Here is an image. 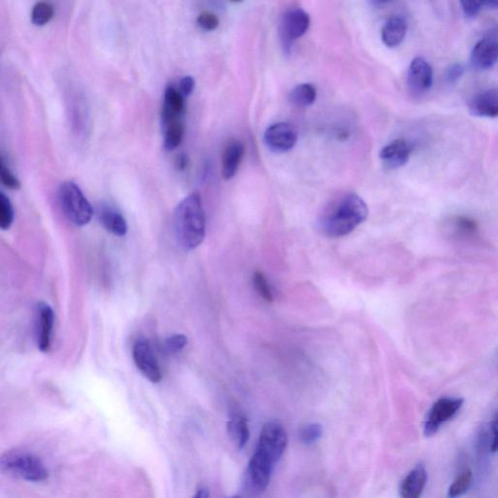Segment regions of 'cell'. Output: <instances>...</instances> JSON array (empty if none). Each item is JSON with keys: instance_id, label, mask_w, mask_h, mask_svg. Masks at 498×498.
<instances>
[{"instance_id": "20", "label": "cell", "mask_w": 498, "mask_h": 498, "mask_svg": "<svg viewBox=\"0 0 498 498\" xmlns=\"http://www.w3.org/2000/svg\"><path fill=\"white\" fill-rule=\"evenodd\" d=\"M99 219L104 228L109 233L118 237H123L127 234L126 220L122 214L115 209L108 208V206H102L99 211Z\"/></svg>"}, {"instance_id": "37", "label": "cell", "mask_w": 498, "mask_h": 498, "mask_svg": "<svg viewBox=\"0 0 498 498\" xmlns=\"http://www.w3.org/2000/svg\"><path fill=\"white\" fill-rule=\"evenodd\" d=\"M189 166V157L186 154H180L178 156L175 160V167L180 172H183Z\"/></svg>"}, {"instance_id": "1", "label": "cell", "mask_w": 498, "mask_h": 498, "mask_svg": "<svg viewBox=\"0 0 498 498\" xmlns=\"http://www.w3.org/2000/svg\"><path fill=\"white\" fill-rule=\"evenodd\" d=\"M368 213L367 204L359 196L347 194L327 206L319 226L326 236H347L366 220Z\"/></svg>"}, {"instance_id": "16", "label": "cell", "mask_w": 498, "mask_h": 498, "mask_svg": "<svg viewBox=\"0 0 498 498\" xmlns=\"http://www.w3.org/2000/svg\"><path fill=\"white\" fill-rule=\"evenodd\" d=\"M428 482V472L423 464H418L403 480L400 494L403 498H418L423 494Z\"/></svg>"}, {"instance_id": "12", "label": "cell", "mask_w": 498, "mask_h": 498, "mask_svg": "<svg viewBox=\"0 0 498 498\" xmlns=\"http://www.w3.org/2000/svg\"><path fill=\"white\" fill-rule=\"evenodd\" d=\"M498 44L497 35H487L475 45L471 54V63L476 70H487L497 63Z\"/></svg>"}, {"instance_id": "27", "label": "cell", "mask_w": 498, "mask_h": 498, "mask_svg": "<svg viewBox=\"0 0 498 498\" xmlns=\"http://www.w3.org/2000/svg\"><path fill=\"white\" fill-rule=\"evenodd\" d=\"M323 428L319 423H308L299 431V438L306 445L316 443L323 437Z\"/></svg>"}, {"instance_id": "14", "label": "cell", "mask_w": 498, "mask_h": 498, "mask_svg": "<svg viewBox=\"0 0 498 498\" xmlns=\"http://www.w3.org/2000/svg\"><path fill=\"white\" fill-rule=\"evenodd\" d=\"M412 148L404 139L393 140L380 150V158L387 167L398 168L409 162Z\"/></svg>"}, {"instance_id": "38", "label": "cell", "mask_w": 498, "mask_h": 498, "mask_svg": "<svg viewBox=\"0 0 498 498\" xmlns=\"http://www.w3.org/2000/svg\"><path fill=\"white\" fill-rule=\"evenodd\" d=\"M209 497L208 490L206 487H200L197 490L196 498H206Z\"/></svg>"}, {"instance_id": "35", "label": "cell", "mask_w": 498, "mask_h": 498, "mask_svg": "<svg viewBox=\"0 0 498 498\" xmlns=\"http://www.w3.org/2000/svg\"><path fill=\"white\" fill-rule=\"evenodd\" d=\"M456 227L461 229V232L463 233H471L476 230V223L471 219L467 218V217H458L456 218Z\"/></svg>"}, {"instance_id": "18", "label": "cell", "mask_w": 498, "mask_h": 498, "mask_svg": "<svg viewBox=\"0 0 498 498\" xmlns=\"http://www.w3.org/2000/svg\"><path fill=\"white\" fill-rule=\"evenodd\" d=\"M244 145L237 140L230 142L225 148L223 158H222V176L224 180H232L236 175L244 157Z\"/></svg>"}, {"instance_id": "34", "label": "cell", "mask_w": 498, "mask_h": 498, "mask_svg": "<svg viewBox=\"0 0 498 498\" xmlns=\"http://www.w3.org/2000/svg\"><path fill=\"white\" fill-rule=\"evenodd\" d=\"M194 88H195V80L191 76H186L181 79L180 83V92L182 94L184 98L190 96L193 93Z\"/></svg>"}, {"instance_id": "22", "label": "cell", "mask_w": 498, "mask_h": 498, "mask_svg": "<svg viewBox=\"0 0 498 498\" xmlns=\"http://www.w3.org/2000/svg\"><path fill=\"white\" fill-rule=\"evenodd\" d=\"M318 92L311 84H301L291 91L290 101L299 107L310 106L316 101Z\"/></svg>"}, {"instance_id": "17", "label": "cell", "mask_w": 498, "mask_h": 498, "mask_svg": "<svg viewBox=\"0 0 498 498\" xmlns=\"http://www.w3.org/2000/svg\"><path fill=\"white\" fill-rule=\"evenodd\" d=\"M180 91L173 86H168L165 92L162 111V123L175 119H183L185 114V101Z\"/></svg>"}, {"instance_id": "39", "label": "cell", "mask_w": 498, "mask_h": 498, "mask_svg": "<svg viewBox=\"0 0 498 498\" xmlns=\"http://www.w3.org/2000/svg\"><path fill=\"white\" fill-rule=\"evenodd\" d=\"M487 4L490 5V6L494 7V8H497V0H486Z\"/></svg>"}, {"instance_id": "32", "label": "cell", "mask_w": 498, "mask_h": 498, "mask_svg": "<svg viewBox=\"0 0 498 498\" xmlns=\"http://www.w3.org/2000/svg\"><path fill=\"white\" fill-rule=\"evenodd\" d=\"M198 24L206 30H214L218 27L219 20L211 12H203L198 18Z\"/></svg>"}, {"instance_id": "26", "label": "cell", "mask_w": 498, "mask_h": 498, "mask_svg": "<svg viewBox=\"0 0 498 498\" xmlns=\"http://www.w3.org/2000/svg\"><path fill=\"white\" fill-rule=\"evenodd\" d=\"M0 183L11 190H19L20 188L19 180L10 170L8 163L2 154H0Z\"/></svg>"}, {"instance_id": "41", "label": "cell", "mask_w": 498, "mask_h": 498, "mask_svg": "<svg viewBox=\"0 0 498 498\" xmlns=\"http://www.w3.org/2000/svg\"><path fill=\"white\" fill-rule=\"evenodd\" d=\"M230 1H232V2H242V0H230Z\"/></svg>"}, {"instance_id": "2", "label": "cell", "mask_w": 498, "mask_h": 498, "mask_svg": "<svg viewBox=\"0 0 498 498\" xmlns=\"http://www.w3.org/2000/svg\"><path fill=\"white\" fill-rule=\"evenodd\" d=\"M175 228L178 241L184 249L200 247L206 237V218L200 194H190L176 206Z\"/></svg>"}, {"instance_id": "36", "label": "cell", "mask_w": 498, "mask_h": 498, "mask_svg": "<svg viewBox=\"0 0 498 498\" xmlns=\"http://www.w3.org/2000/svg\"><path fill=\"white\" fill-rule=\"evenodd\" d=\"M490 449L492 453H495L497 449V416L495 413L494 418L490 423Z\"/></svg>"}, {"instance_id": "8", "label": "cell", "mask_w": 498, "mask_h": 498, "mask_svg": "<svg viewBox=\"0 0 498 498\" xmlns=\"http://www.w3.org/2000/svg\"><path fill=\"white\" fill-rule=\"evenodd\" d=\"M298 140L297 130L290 123H275L266 130L264 142L270 151L283 153L290 151Z\"/></svg>"}, {"instance_id": "4", "label": "cell", "mask_w": 498, "mask_h": 498, "mask_svg": "<svg viewBox=\"0 0 498 498\" xmlns=\"http://www.w3.org/2000/svg\"><path fill=\"white\" fill-rule=\"evenodd\" d=\"M58 200L66 218L76 226L90 223L94 216L92 204L87 200L81 189L73 181L61 184L58 190Z\"/></svg>"}, {"instance_id": "7", "label": "cell", "mask_w": 498, "mask_h": 498, "mask_svg": "<svg viewBox=\"0 0 498 498\" xmlns=\"http://www.w3.org/2000/svg\"><path fill=\"white\" fill-rule=\"evenodd\" d=\"M310 24V16L303 9H291L283 15L280 33H282L283 48L287 52H290L293 41L305 35Z\"/></svg>"}, {"instance_id": "9", "label": "cell", "mask_w": 498, "mask_h": 498, "mask_svg": "<svg viewBox=\"0 0 498 498\" xmlns=\"http://www.w3.org/2000/svg\"><path fill=\"white\" fill-rule=\"evenodd\" d=\"M132 354H134L135 365L142 373L143 376L151 382H159L162 380L159 364L147 340H137Z\"/></svg>"}, {"instance_id": "33", "label": "cell", "mask_w": 498, "mask_h": 498, "mask_svg": "<svg viewBox=\"0 0 498 498\" xmlns=\"http://www.w3.org/2000/svg\"><path fill=\"white\" fill-rule=\"evenodd\" d=\"M463 73L464 68L461 63H454L446 71V80L451 84L456 83L463 75Z\"/></svg>"}, {"instance_id": "25", "label": "cell", "mask_w": 498, "mask_h": 498, "mask_svg": "<svg viewBox=\"0 0 498 498\" xmlns=\"http://www.w3.org/2000/svg\"><path fill=\"white\" fill-rule=\"evenodd\" d=\"M14 220V209L8 197L0 191V229L8 230Z\"/></svg>"}, {"instance_id": "11", "label": "cell", "mask_w": 498, "mask_h": 498, "mask_svg": "<svg viewBox=\"0 0 498 498\" xmlns=\"http://www.w3.org/2000/svg\"><path fill=\"white\" fill-rule=\"evenodd\" d=\"M433 70L423 58H413L409 68L408 88L413 94H423L432 85Z\"/></svg>"}, {"instance_id": "23", "label": "cell", "mask_w": 498, "mask_h": 498, "mask_svg": "<svg viewBox=\"0 0 498 498\" xmlns=\"http://www.w3.org/2000/svg\"><path fill=\"white\" fill-rule=\"evenodd\" d=\"M228 431L230 436L239 449L244 448L249 443V428L244 418L235 417L232 418L228 423Z\"/></svg>"}, {"instance_id": "24", "label": "cell", "mask_w": 498, "mask_h": 498, "mask_svg": "<svg viewBox=\"0 0 498 498\" xmlns=\"http://www.w3.org/2000/svg\"><path fill=\"white\" fill-rule=\"evenodd\" d=\"M55 15V9L50 2L39 1L33 6L32 22L37 27H43L50 23Z\"/></svg>"}, {"instance_id": "21", "label": "cell", "mask_w": 498, "mask_h": 498, "mask_svg": "<svg viewBox=\"0 0 498 498\" xmlns=\"http://www.w3.org/2000/svg\"><path fill=\"white\" fill-rule=\"evenodd\" d=\"M163 132V147L167 151L176 149L183 139L184 121L183 119L173 120L162 124Z\"/></svg>"}, {"instance_id": "15", "label": "cell", "mask_w": 498, "mask_h": 498, "mask_svg": "<svg viewBox=\"0 0 498 498\" xmlns=\"http://www.w3.org/2000/svg\"><path fill=\"white\" fill-rule=\"evenodd\" d=\"M470 113L476 117L495 118L498 115V92L497 89L483 92L475 96L469 104Z\"/></svg>"}, {"instance_id": "30", "label": "cell", "mask_w": 498, "mask_h": 498, "mask_svg": "<svg viewBox=\"0 0 498 498\" xmlns=\"http://www.w3.org/2000/svg\"><path fill=\"white\" fill-rule=\"evenodd\" d=\"M188 339L182 334H176L166 340V347L170 352H178L182 351L184 347L187 346Z\"/></svg>"}, {"instance_id": "10", "label": "cell", "mask_w": 498, "mask_h": 498, "mask_svg": "<svg viewBox=\"0 0 498 498\" xmlns=\"http://www.w3.org/2000/svg\"><path fill=\"white\" fill-rule=\"evenodd\" d=\"M287 433L285 428L278 423H268L263 426L258 447L269 452L280 461L287 446Z\"/></svg>"}, {"instance_id": "31", "label": "cell", "mask_w": 498, "mask_h": 498, "mask_svg": "<svg viewBox=\"0 0 498 498\" xmlns=\"http://www.w3.org/2000/svg\"><path fill=\"white\" fill-rule=\"evenodd\" d=\"M486 0H461L462 10L467 17H475L478 15Z\"/></svg>"}, {"instance_id": "28", "label": "cell", "mask_w": 498, "mask_h": 498, "mask_svg": "<svg viewBox=\"0 0 498 498\" xmlns=\"http://www.w3.org/2000/svg\"><path fill=\"white\" fill-rule=\"evenodd\" d=\"M472 483V472L470 470L462 472L459 475L458 478L454 480L452 486L449 489V497H456L466 494Z\"/></svg>"}, {"instance_id": "29", "label": "cell", "mask_w": 498, "mask_h": 498, "mask_svg": "<svg viewBox=\"0 0 498 498\" xmlns=\"http://www.w3.org/2000/svg\"><path fill=\"white\" fill-rule=\"evenodd\" d=\"M254 285L256 290L258 294L261 296L267 302H273L274 301V294H273L270 286L268 283L267 278L261 272H255L254 275Z\"/></svg>"}, {"instance_id": "3", "label": "cell", "mask_w": 498, "mask_h": 498, "mask_svg": "<svg viewBox=\"0 0 498 498\" xmlns=\"http://www.w3.org/2000/svg\"><path fill=\"white\" fill-rule=\"evenodd\" d=\"M0 471L13 478L29 482L45 481L48 471L35 454L24 449H10L0 456Z\"/></svg>"}, {"instance_id": "5", "label": "cell", "mask_w": 498, "mask_h": 498, "mask_svg": "<svg viewBox=\"0 0 498 498\" xmlns=\"http://www.w3.org/2000/svg\"><path fill=\"white\" fill-rule=\"evenodd\" d=\"M278 462L269 454L256 448L245 470L242 492L249 497L261 494L270 484L273 470Z\"/></svg>"}, {"instance_id": "19", "label": "cell", "mask_w": 498, "mask_h": 498, "mask_svg": "<svg viewBox=\"0 0 498 498\" xmlns=\"http://www.w3.org/2000/svg\"><path fill=\"white\" fill-rule=\"evenodd\" d=\"M407 33V23L402 17H392L382 30V39L388 48L399 46Z\"/></svg>"}, {"instance_id": "6", "label": "cell", "mask_w": 498, "mask_h": 498, "mask_svg": "<svg viewBox=\"0 0 498 498\" xmlns=\"http://www.w3.org/2000/svg\"><path fill=\"white\" fill-rule=\"evenodd\" d=\"M462 398H441L432 406L428 412L425 425V435H434L441 425L453 418L463 405Z\"/></svg>"}, {"instance_id": "40", "label": "cell", "mask_w": 498, "mask_h": 498, "mask_svg": "<svg viewBox=\"0 0 498 498\" xmlns=\"http://www.w3.org/2000/svg\"><path fill=\"white\" fill-rule=\"evenodd\" d=\"M377 4H385V2L392 1V0H374Z\"/></svg>"}, {"instance_id": "13", "label": "cell", "mask_w": 498, "mask_h": 498, "mask_svg": "<svg viewBox=\"0 0 498 498\" xmlns=\"http://www.w3.org/2000/svg\"><path fill=\"white\" fill-rule=\"evenodd\" d=\"M37 342L41 351L47 352L51 349L54 324V311L48 304L39 303L37 311Z\"/></svg>"}]
</instances>
